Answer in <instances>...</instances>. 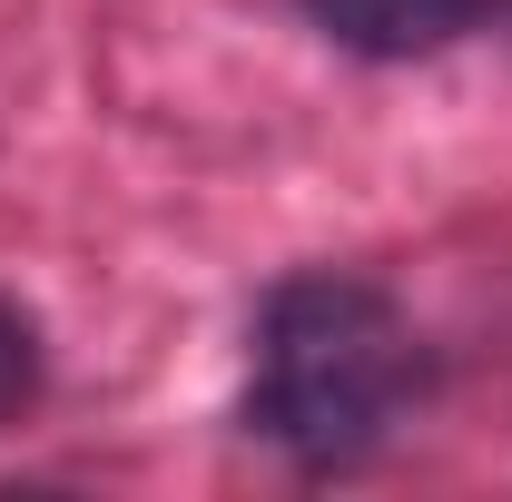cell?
Wrapping results in <instances>:
<instances>
[{
	"mask_svg": "<svg viewBox=\"0 0 512 502\" xmlns=\"http://www.w3.org/2000/svg\"><path fill=\"white\" fill-rule=\"evenodd\" d=\"M414 404V325L355 276H296L256 325V434L296 463H355Z\"/></svg>",
	"mask_w": 512,
	"mask_h": 502,
	"instance_id": "cell-1",
	"label": "cell"
},
{
	"mask_svg": "<svg viewBox=\"0 0 512 502\" xmlns=\"http://www.w3.org/2000/svg\"><path fill=\"white\" fill-rule=\"evenodd\" d=\"M483 10L493 0H306V20L335 30L345 50H365V60H424V50L463 40Z\"/></svg>",
	"mask_w": 512,
	"mask_h": 502,
	"instance_id": "cell-2",
	"label": "cell"
},
{
	"mask_svg": "<svg viewBox=\"0 0 512 502\" xmlns=\"http://www.w3.org/2000/svg\"><path fill=\"white\" fill-rule=\"evenodd\" d=\"M30 384H40V345H30V315L0 306V424L30 404Z\"/></svg>",
	"mask_w": 512,
	"mask_h": 502,
	"instance_id": "cell-3",
	"label": "cell"
}]
</instances>
